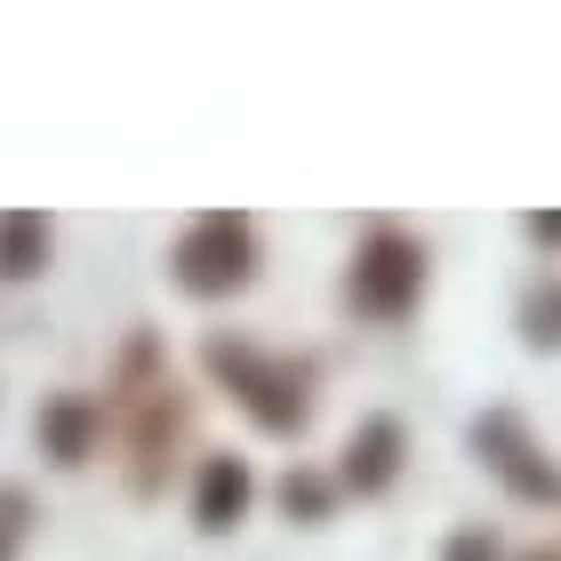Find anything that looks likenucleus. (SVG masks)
Masks as SVG:
<instances>
[{"label":"nucleus","instance_id":"nucleus-4","mask_svg":"<svg viewBox=\"0 0 561 561\" xmlns=\"http://www.w3.org/2000/svg\"><path fill=\"white\" fill-rule=\"evenodd\" d=\"M425 241H410L401 225H377V233L353 249V305L377 321H401V313H417V297H425Z\"/></svg>","mask_w":561,"mask_h":561},{"label":"nucleus","instance_id":"nucleus-15","mask_svg":"<svg viewBox=\"0 0 561 561\" xmlns=\"http://www.w3.org/2000/svg\"><path fill=\"white\" fill-rule=\"evenodd\" d=\"M529 561H561V553H529Z\"/></svg>","mask_w":561,"mask_h":561},{"label":"nucleus","instance_id":"nucleus-14","mask_svg":"<svg viewBox=\"0 0 561 561\" xmlns=\"http://www.w3.org/2000/svg\"><path fill=\"white\" fill-rule=\"evenodd\" d=\"M522 233L538 241V249H561V209H538V217H522Z\"/></svg>","mask_w":561,"mask_h":561},{"label":"nucleus","instance_id":"nucleus-6","mask_svg":"<svg viewBox=\"0 0 561 561\" xmlns=\"http://www.w3.org/2000/svg\"><path fill=\"white\" fill-rule=\"evenodd\" d=\"M249 497H257V473H249V457H233V449L201 457V481H193V529H201V538H225L233 522H249Z\"/></svg>","mask_w":561,"mask_h":561},{"label":"nucleus","instance_id":"nucleus-2","mask_svg":"<svg viewBox=\"0 0 561 561\" xmlns=\"http://www.w3.org/2000/svg\"><path fill=\"white\" fill-rule=\"evenodd\" d=\"M201 369L241 401L257 433H305L313 425V362H297V353H265V345L217 329V337L201 345Z\"/></svg>","mask_w":561,"mask_h":561},{"label":"nucleus","instance_id":"nucleus-13","mask_svg":"<svg viewBox=\"0 0 561 561\" xmlns=\"http://www.w3.org/2000/svg\"><path fill=\"white\" fill-rule=\"evenodd\" d=\"M442 561H505V546H497V529H457L442 546Z\"/></svg>","mask_w":561,"mask_h":561},{"label":"nucleus","instance_id":"nucleus-9","mask_svg":"<svg viewBox=\"0 0 561 561\" xmlns=\"http://www.w3.org/2000/svg\"><path fill=\"white\" fill-rule=\"evenodd\" d=\"M48 241H57V225L41 209H0V280H33L48 265Z\"/></svg>","mask_w":561,"mask_h":561},{"label":"nucleus","instance_id":"nucleus-3","mask_svg":"<svg viewBox=\"0 0 561 561\" xmlns=\"http://www.w3.org/2000/svg\"><path fill=\"white\" fill-rule=\"evenodd\" d=\"M169 273L185 297H241L249 280H257V225L241 209H209L193 217L185 233L169 249Z\"/></svg>","mask_w":561,"mask_h":561},{"label":"nucleus","instance_id":"nucleus-10","mask_svg":"<svg viewBox=\"0 0 561 561\" xmlns=\"http://www.w3.org/2000/svg\"><path fill=\"white\" fill-rule=\"evenodd\" d=\"M329 505H337V481H329V473H313V466L280 473V514H289V522H329Z\"/></svg>","mask_w":561,"mask_h":561},{"label":"nucleus","instance_id":"nucleus-5","mask_svg":"<svg viewBox=\"0 0 561 561\" xmlns=\"http://www.w3.org/2000/svg\"><path fill=\"white\" fill-rule=\"evenodd\" d=\"M466 442H473V457H481V466H490L522 505H561V466L538 449V433H529L514 410H481Z\"/></svg>","mask_w":561,"mask_h":561},{"label":"nucleus","instance_id":"nucleus-7","mask_svg":"<svg viewBox=\"0 0 561 561\" xmlns=\"http://www.w3.org/2000/svg\"><path fill=\"white\" fill-rule=\"evenodd\" d=\"M96 433H105V401L96 393H48L41 417H33V442H41V457H57V466H89Z\"/></svg>","mask_w":561,"mask_h":561},{"label":"nucleus","instance_id":"nucleus-12","mask_svg":"<svg viewBox=\"0 0 561 561\" xmlns=\"http://www.w3.org/2000/svg\"><path fill=\"white\" fill-rule=\"evenodd\" d=\"M24 529H33V490H16V481H0V561H16Z\"/></svg>","mask_w":561,"mask_h":561},{"label":"nucleus","instance_id":"nucleus-1","mask_svg":"<svg viewBox=\"0 0 561 561\" xmlns=\"http://www.w3.org/2000/svg\"><path fill=\"white\" fill-rule=\"evenodd\" d=\"M113 417H121V433H129V481H137V497H152V490H161V473H169L176 433H185V393H176V377L161 362V345H152V329H137L129 353H121Z\"/></svg>","mask_w":561,"mask_h":561},{"label":"nucleus","instance_id":"nucleus-11","mask_svg":"<svg viewBox=\"0 0 561 561\" xmlns=\"http://www.w3.org/2000/svg\"><path fill=\"white\" fill-rule=\"evenodd\" d=\"M522 337L538 345V353L561 345V280H538V289L522 297Z\"/></svg>","mask_w":561,"mask_h":561},{"label":"nucleus","instance_id":"nucleus-8","mask_svg":"<svg viewBox=\"0 0 561 561\" xmlns=\"http://www.w3.org/2000/svg\"><path fill=\"white\" fill-rule=\"evenodd\" d=\"M401 449H410L401 417H362V425H353V442H345V466H337V481H345V490H362V497L393 490V473H401Z\"/></svg>","mask_w":561,"mask_h":561}]
</instances>
